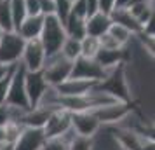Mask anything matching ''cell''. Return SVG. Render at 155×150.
<instances>
[{
  "mask_svg": "<svg viewBox=\"0 0 155 150\" xmlns=\"http://www.w3.org/2000/svg\"><path fill=\"white\" fill-rule=\"evenodd\" d=\"M66 37L68 35H66L63 21L56 14L44 16V28H42V33H40V40H42L44 47H45L47 56L56 54V52L61 51Z\"/></svg>",
  "mask_w": 155,
  "mask_h": 150,
  "instance_id": "cell-1",
  "label": "cell"
},
{
  "mask_svg": "<svg viewBox=\"0 0 155 150\" xmlns=\"http://www.w3.org/2000/svg\"><path fill=\"white\" fill-rule=\"evenodd\" d=\"M71 70H73V61L68 59V58L63 56V52L59 51L56 54H51L45 59V65H44V77L47 80L49 86H59L63 80L70 79L71 77Z\"/></svg>",
  "mask_w": 155,
  "mask_h": 150,
  "instance_id": "cell-2",
  "label": "cell"
},
{
  "mask_svg": "<svg viewBox=\"0 0 155 150\" xmlns=\"http://www.w3.org/2000/svg\"><path fill=\"white\" fill-rule=\"evenodd\" d=\"M133 110H134L133 103L117 100V101L108 103V105L94 108L91 112L96 115V119L101 122V126H119L124 119H127L129 115L133 114Z\"/></svg>",
  "mask_w": 155,
  "mask_h": 150,
  "instance_id": "cell-3",
  "label": "cell"
},
{
  "mask_svg": "<svg viewBox=\"0 0 155 150\" xmlns=\"http://www.w3.org/2000/svg\"><path fill=\"white\" fill-rule=\"evenodd\" d=\"M25 75H26L25 66L21 63H18L14 68L12 80H11L5 105L12 108H19V110H30V100L28 94H26V86H25Z\"/></svg>",
  "mask_w": 155,
  "mask_h": 150,
  "instance_id": "cell-4",
  "label": "cell"
},
{
  "mask_svg": "<svg viewBox=\"0 0 155 150\" xmlns=\"http://www.w3.org/2000/svg\"><path fill=\"white\" fill-rule=\"evenodd\" d=\"M26 40L18 32H4L0 40V63L12 66L21 61Z\"/></svg>",
  "mask_w": 155,
  "mask_h": 150,
  "instance_id": "cell-5",
  "label": "cell"
},
{
  "mask_svg": "<svg viewBox=\"0 0 155 150\" xmlns=\"http://www.w3.org/2000/svg\"><path fill=\"white\" fill-rule=\"evenodd\" d=\"M45 59H47V52H45V47H44L40 37H38V38L26 40L25 49H23L21 61H19V63L25 66V70L26 72L42 70L44 65H45Z\"/></svg>",
  "mask_w": 155,
  "mask_h": 150,
  "instance_id": "cell-6",
  "label": "cell"
},
{
  "mask_svg": "<svg viewBox=\"0 0 155 150\" xmlns=\"http://www.w3.org/2000/svg\"><path fill=\"white\" fill-rule=\"evenodd\" d=\"M42 129L47 140L66 135L71 129V114L61 107L52 108L49 114V119H47V122H45V126Z\"/></svg>",
  "mask_w": 155,
  "mask_h": 150,
  "instance_id": "cell-7",
  "label": "cell"
},
{
  "mask_svg": "<svg viewBox=\"0 0 155 150\" xmlns=\"http://www.w3.org/2000/svg\"><path fill=\"white\" fill-rule=\"evenodd\" d=\"M106 75H108V72H106L96 59H89V58L80 56L73 61L71 77H75V79H87V80L101 82Z\"/></svg>",
  "mask_w": 155,
  "mask_h": 150,
  "instance_id": "cell-8",
  "label": "cell"
},
{
  "mask_svg": "<svg viewBox=\"0 0 155 150\" xmlns=\"http://www.w3.org/2000/svg\"><path fill=\"white\" fill-rule=\"evenodd\" d=\"M25 86H26V94L30 100V108H35L40 105L45 91L49 89V84L44 77V72H26L25 75Z\"/></svg>",
  "mask_w": 155,
  "mask_h": 150,
  "instance_id": "cell-9",
  "label": "cell"
},
{
  "mask_svg": "<svg viewBox=\"0 0 155 150\" xmlns=\"http://www.w3.org/2000/svg\"><path fill=\"white\" fill-rule=\"evenodd\" d=\"M47 138L42 128H23L19 138L12 145V150H45Z\"/></svg>",
  "mask_w": 155,
  "mask_h": 150,
  "instance_id": "cell-10",
  "label": "cell"
},
{
  "mask_svg": "<svg viewBox=\"0 0 155 150\" xmlns=\"http://www.w3.org/2000/svg\"><path fill=\"white\" fill-rule=\"evenodd\" d=\"M71 129L75 131V135L80 136H94L101 129V122L96 119V115L91 110L85 112H75L71 114Z\"/></svg>",
  "mask_w": 155,
  "mask_h": 150,
  "instance_id": "cell-11",
  "label": "cell"
},
{
  "mask_svg": "<svg viewBox=\"0 0 155 150\" xmlns=\"http://www.w3.org/2000/svg\"><path fill=\"white\" fill-rule=\"evenodd\" d=\"M96 84H98L96 80L70 77V79L63 80L59 86H56V89H58V93L61 94V96H82V94L89 93Z\"/></svg>",
  "mask_w": 155,
  "mask_h": 150,
  "instance_id": "cell-12",
  "label": "cell"
},
{
  "mask_svg": "<svg viewBox=\"0 0 155 150\" xmlns=\"http://www.w3.org/2000/svg\"><path fill=\"white\" fill-rule=\"evenodd\" d=\"M112 18L110 14H106V12H94V14L87 16L85 18V32H87V35L91 37H101L103 33H106L110 26H112Z\"/></svg>",
  "mask_w": 155,
  "mask_h": 150,
  "instance_id": "cell-13",
  "label": "cell"
},
{
  "mask_svg": "<svg viewBox=\"0 0 155 150\" xmlns=\"http://www.w3.org/2000/svg\"><path fill=\"white\" fill-rule=\"evenodd\" d=\"M51 110L52 108H47V107L30 108L26 112H23L19 122H21L23 126H26V128H44L47 119H49Z\"/></svg>",
  "mask_w": 155,
  "mask_h": 150,
  "instance_id": "cell-14",
  "label": "cell"
},
{
  "mask_svg": "<svg viewBox=\"0 0 155 150\" xmlns=\"http://www.w3.org/2000/svg\"><path fill=\"white\" fill-rule=\"evenodd\" d=\"M44 28V16H26V19L19 25V28L16 30L25 40H31V38H38Z\"/></svg>",
  "mask_w": 155,
  "mask_h": 150,
  "instance_id": "cell-15",
  "label": "cell"
},
{
  "mask_svg": "<svg viewBox=\"0 0 155 150\" xmlns=\"http://www.w3.org/2000/svg\"><path fill=\"white\" fill-rule=\"evenodd\" d=\"M110 18H112L113 23H120V25H124L126 28H129L134 35H140L141 30H143V26L136 21V18L129 12L127 7H115L112 12H110Z\"/></svg>",
  "mask_w": 155,
  "mask_h": 150,
  "instance_id": "cell-16",
  "label": "cell"
},
{
  "mask_svg": "<svg viewBox=\"0 0 155 150\" xmlns=\"http://www.w3.org/2000/svg\"><path fill=\"white\" fill-rule=\"evenodd\" d=\"M64 30H66V35L73 37L77 40H82L87 32H85V18H78L75 14H70L66 19H64Z\"/></svg>",
  "mask_w": 155,
  "mask_h": 150,
  "instance_id": "cell-17",
  "label": "cell"
},
{
  "mask_svg": "<svg viewBox=\"0 0 155 150\" xmlns=\"http://www.w3.org/2000/svg\"><path fill=\"white\" fill-rule=\"evenodd\" d=\"M129 12L136 18V21L140 23L141 26L147 23V19L150 18L152 11H153V2H138V4H131L127 5Z\"/></svg>",
  "mask_w": 155,
  "mask_h": 150,
  "instance_id": "cell-18",
  "label": "cell"
},
{
  "mask_svg": "<svg viewBox=\"0 0 155 150\" xmlns=\"http://www.w3.org/2000/svg\"><path fill=\"white\" fill-rule=\"evenodd\" d=\"M99 49H101V44H99L98 37L85 35L84 38L80 40V56H82V58L94 59V58L98 56Z\"/></svg>",
  "mask_w": 155,
  "mask_h": 150,
  "instance_id": "cell-19",
  "label": "cell"
},
{
  "mask_svg": "<svg viewBox=\"0 0 155 150\" xmlns=\"http://www.w3.org/2000/svg\"><path fill=\"white\" fill-rule=\"evenodd\" d=\"M108 33H110V35H112L113 38L122 45V47L127 45V44L136 37L131 30L126 28V26H124V25H120V23H112V26H110V30H108Z\"/></svg>",
  "mask_w": 155,
  "mask_h": 150,
  "instance_id": "cell-20",
  "label": "cell"
},
{
  "mask_svg": "<svg viewBox=\"0 0 155 150\" xmlns=\"http://www.w3.org/2000/svg\"><path fill=\"white\" fill-rule=\"evenodd\" d=\"M11 4V12H12V21H14V30L19 28L26 16H28V11H26V2L25 0H9Z\"/></svg>",
  "mask_w": 155,
  "mask_h": 150,
  "instance_id": "cell-21",
  "label": "cell"
},
{
  "mask_svg": "<svg viewBox=\"0 0 155 150\" xmlns=\"http://www.w3.org/2000/svg\"><path fill=\"white\" fill-rule=\"evenodd\" d=\"M0 28L4 32H16L9 0H0Z\"/></svg>",
  "mask_w": 155,
  "mask_h": 150,
  "instance_id": "cell-22",
  "label": "cell"
},
{
  "mask_svg": "<svg viewBox=\"0 0 155 150\" xmlns=\"http://www.w3.org/2000/svg\"><path fill=\"white\" fill-rule=\"evenodd\" d=\"M68 150H96V136L92 138V136L73 135Z\"/></svg>",
  "mask_w": 155,
  "mask_h": 150,
  "instance_id": "cell-23",
  "label": "cell"
},
{
  "mask_svg": "<svg viewBox=\"0 0 155 150\" xmlns=\"http://www.w3.org/2000/svg\"><path fill=\"white\" fill-rule=\"evenodd\" d=\"M4 135H5V143H9V145H14L16 140L19 138V135H21V131H23V126L21 122H18V121H7L4 126Z\"/></svg>",
  "mask_w": 155,
  "mask_h": 150,
  "instance_id": "cell-24",
  "label": "cell"
},
{
  "mask_svg": "<svg viewBox=\"0 0 155 150\" xmlns=\"http://www.w3.org/2000/svg\"><path fill=\"white\" fill-rule=\"evenodd\" d=\"M61 52H63L64 58L75 61L77 58H80V40L73 38V37H66L63 47H61Z\"/></svg>",
  "mask_w": 155,
  "mask_h": 150,
  "instance_id": "cell-25",
  "label": "cell"
},
{
  "mask_svg": "<svg viewBox=\"0 0 155 150\" xmlns=\"http://www.w3.org/2000/svg\"><path fill=\"white\" fill-rule=\"evenodd\" d=\"M136 38L140 40L141 47L145 51V54L155 63V37H148V35H145V33H140V35H136Z\"/></svg>",
  "mask_w": 155,
  "mask_h": 150,
  "instance_id": "cell-26",
  "label": "cell"
},
{
  "mask_svg": "<svg viewBox=\"0 0 155 150\" xmlns=\"http://www.w3.org/2000/svg\"><path fill=\"white\" fill-rule=\"evenodd\" d=\"M14 68H16V65L9 70L7 75H4V77L0 79V105H4L5 100H7L9 87H11V80H12V75H14Z\"/></svg>",
  "mask_w": 155,
  "mask_h": 150,
  "instance_id": "cell-27",
  "label": "cell"
},
{
  "mask_svg": "<svg viewBox=\"0 0 155 150\" xmlns=\"http://www.w3.org/2000/svg\"><path fill=\"white\" fill-rule=\"evenodd\" d=\"M71 4H73V0H56V16L63 23L71 12Z\"/></svg>",
  "mask_w": 155,
  "mask_h": 150,
  "instance_id": "cell-28",
  "label": "cell"
},
{
  "mask_svg": "<svg viewBox=\"0 0 155 150\" xmlns=\"http://www.w3.org/2000/svg\"><path fill=\"white\" fill-rule=\"evenodd\" d=\"M98 38H99V44H101V47H103V49H122V45H120V44L117 42V40H115L108 32L103 33L101 37H98Z\"/></svg>",
  "mask_w": 155,
  "mask_h": 150,
  "instance_id": "cell-29",
  "label": "cell"
},
{
  "mask_svg": "<svg viewBox=\"0 0 155 150\" xmlns=\"http://www.w3.org/2000/svg\"><path fill=\"white\" fill-rule=\"evenodd\" d=\"M141 33H145V35H148V37H155V2H153V11H152L150 18L147 19V23L143 25Z\"/></svg>",
  "mask_w": 155,
  "mask_h": 150,
  "instance_id": "cell-30",
  "label": "cell"
},
{
  "mask_svg": "<svg viewBox=\"0 0 155 150\" xmlns=\"http://www.w3.org/2000/svg\"><path fill=\"white\" fill-rule=\"evenodd\" d=\"M40 2V14L51 16L56 14V0H38Z\"/></svg>",
  "mask_w": 155,
  "mask_h": 150,
  "instance_id": "cell-31",
  "label": "cell"
},
{
  "mask_svg": "<svg viewBox=\"0 0 155 150\" xmlns=\"http://www.w3.org/2000/svg\"><path fill=\"white\" fill-rule=\"evenodd\" d=\"M25 2H26V11H28V16L40 14V2H38V0H25Z\"/></svg>",
  "mask_w": 155,
  "mask_h": 150,
  "instance_id": "cell-32",
  "label": "cell"
},
{
  "mask_svg": "<svg viewBox=\"0 0 155 150\" xmlns=\"http://www.w3.org/2000/svg\"><path fill=\"white\" fill-rule=\"evenodd\" d=\"M99 4V11L101 12H106V14H110L113 9H115V4H117V0H98Z\"/></svg>",
  "mask_w": 155,
  "mask_h": 150,
  "instance_id": "cell-33",
  "label": "cell"
},
{
  "mask_svg": "<svg viewBox=\"0 0 155 150\" xmlns=\"http://www.w3.org/2000/svg\"><path fill=\"white\" fill-rule=\"evenodd\" d=\"M84 2H85V7H87V16H91V14H94V12L99 11L98 0H84Z\"/></svg>",
  "mask_w": 155,
  "mask_h": 150,
  "instance_id": "cell-34",
  "label": "cell"
},
{
  "mask_svg": "<svg viewBox=\"0 0 155 150\" xmlns=\"http://www.w3.org/2000/svg\"><path fill=\"white\" fill-rule=\"evenodd\" d=\"M143 150H155V140H148V138H145Z\"/></svg>",
  "mask_w": 155,
  "mask_h": 150,
  "instance_id": "cell-35",
  "label": "cell"
},
{
  "mask_svg": "<svg viewBox=\"0 0 155 150\" xmlns=\"http://www.w3.org/2000/svg\"><path fill=\"white\" fill-rule=\"evenodd\" d=\"M12 66H14V65H12ZM12 66H7V65H2V63H0V79H2L4 75H7L9 70H11Z\"/></svg>",
  "mask_w": 155,
  "mask_h": 150,
  "instance_id": "cell-36",
  "label": "cell"
},
{
  "mask_svg": "<svg viewBox=\"0 0 155 150\" xmlns=\"http://www.w3.org/2000/svg\"><path fill=\"white\" fill-rule=\"evenodd\" d=\"M129 4H131V0H117L115 7H127Z\"/></svg>",
  "mask_w": 155,
  "mask_h": 150,
  "instance_id": "cell-37",
  "label": "cell"
},
{
  "mask_svg": "<svg viewBox=\"0 0 155 150\" xmlns=\"http://www.w3.org/2000/svg\"><path fill=\"white\" fill-rule=\"evenodd\" d=\"M0 150H12V145H9V143H4V145H0Z\"/></svg>",
  "mask_w": 155,
  "mask_h": 150,
  "instance_id": "cell-38",
  "label": "cell"
},
{
  "mask_svg": "<svg viewBox=\"0 0 155 150\" xmlns=\"http://www.w3.org/2000/svg\"><path fill=\"white\" fill-rule=\"evenodd\" d=\"M138 2H152V0H131V4H138ZM129 4V5H131Z\"/></svg>",
  "mask_w": 155,
  "mask_h": 150,
  "instance_id": "cell-39",
  "label": "cell"
},
{
  "mask_svg": "<svg viewBox=\"0 0 155 150\" xmlns=\"http://www.w3.org/2000/svg\"><path fill=\"white\" fill-rule=\"evenodd\" d=\"M2 35H4V30L0 28V40H2Z\"/></svg>",
  "mask_w": 155,
  "mask_h": 150,
  "instance_id": "cell-40",
  "label": "cell"
},
{
  "mask_svg": "<svg viewBox=\"0 0 155 150\" xmlns=\"http://www.w3.org/2000/svg\"><path fill=\"white\" fill-rule=\"evenodd\" d=\"M152 2H155V0H152Z\"/></svg>",
  "mask_w": 155,
  "mask_h": 150,
  "instance_id": "cell-41",
  "label": "cell"
}]
</instances>
